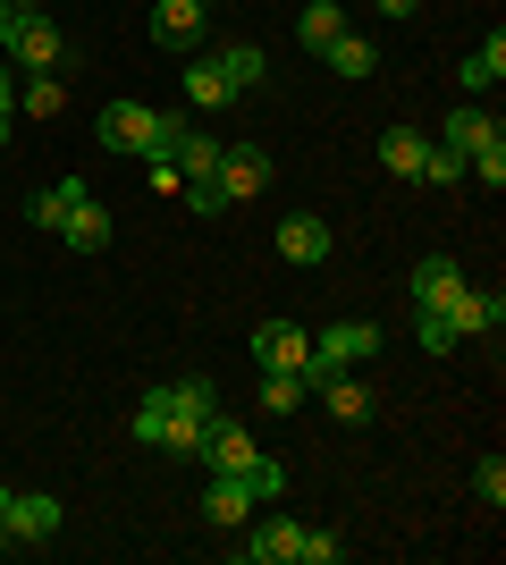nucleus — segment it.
<instances>
[{
  "mask_svg": "<svg viewBox=\"0 0 506 565\" xmlns=\"http://www.w3.org/2000/svg\"><path fill=\"white\" fill-rule=\"evenodd\" d=\"M0 60H9L18 76L68 68V34H60V18H51L43 0H9V18H0Z\"/></svg>",
  "mask_w": 506,
  "mask_h": 565,
  "instance_id": "1",
  "label": "nucleus"
},
{
  "mask_svg": "<svg viewBox=\"0 0 506 565\" xmlns=\"http://www.w3.org/2000/svg\"><path fill=\"white\" fill-rule=\"evenodd\" d=\"M372 354H380V330H372V321H330V330H313V363H304V380L355 372V363H372Z\"/></svg>",
  "mask_w": 506,
  "mask_h": 565,
  "instance_id": "2",
  "label": "nucleus"
},
{
  "mask_svg": "<svg viewBox=\"0 0 506 565\" xmlns=\"http://www.w3.org/2000/svg\"><path fill=\"white\" fill-rule=\"evenodd\" d=\"M212 186H219V203H228V212H237V203H254V194L270 186V152H262V143H219Z\"/></svg>",
  "mask_w": 506,
  "mask_h": 565,
  "instance_id": "3",
  "label": "nucleus"
},
{
  "mask_svg": "<svg viewBox=\"0 0 506 565\" xmlns=\"http://www.w3.org/2000/svg\"><path fill=\"white\" fill-rule=\"evenodd\" d=\"M0 523H9V541L43 548V541H60V523H68V507H60V498H43V490H9Z\"/></svg>",
  "mask_w": 506,
  "mask_h": 565,
  "instance_id": "4",
  "label": "nucleus"
},
{
  "mask_svg": "<svg viewBox=\"0 0 506 565\" xmlns=\"http://www.w3.org/2000/svg\"><path fill=\"white\" fill-rule=\"evenodd\" d=\"M330 220L321 212H288L279 220V262H295V270H321V262H330Z\"/></svg>",
  "mask_w": 506,
  "mask_h": 565,
  "instance_id": "5",
  "label": "nucleus"
},
{
  "mask_svg": "<svg viewBox=\"0 0 506 565\" xmlns=\"http://www.w3.org/2000/svg\"><path fill=\"white\" fill-rule=\"evenodd\" d=\"M254 363H262V372H304V363H313V330L262 321V330H254Z\"/></svg>",
  "mask_w": 506,
  "mask_h": 565,
  "instance_id": "6",
  "label": "nucleus"
},
{
  "mask_svg": "<svg viewBox=\"0 0 506 565\" xmlns=\"http://www.w3.org/2000/svg\"><path fill=\"white\" fill-rule=\"evenodd\" d=\"M245 456H254V430H245L237 414H212V423H203V439H194V465H212V472H237Z\"/></svg>",
  "mask_w": 506,
  "mask_h": 565,
  "instance_id": "7",
  "label": "nucleus"
},
{
  "mask_svg": "<svg viewBox=\"0 0 506 565\" xmlns=\"http://www.w3.org/2000/svg\"><path fill=\"white\" fill-rule=\"evenodd\" d=\"M152 43L177 51V60H194V43H203V9H194V0H152Z\"/></svg>",
  "mask_w": 506,
  "mask_h": 565,
  "instance_id": "8",
  "label": "nucleus"
},
{
  "mask_svg": "<svg viewBox=\"0 0 506 565\" xmlns=\"http://www.w3.org/2000/svg\"><path fill=\"white\" fill-rule=\"evenodd\" d=\"M464 287H473V279H464L448 254H422V270H413V312H448Z\"/></svg>",
  "mask_w": 506,
  "mask_h": 565,
  "instance_id": "9",
  "label": "nucleus"
},
{
  "mask_svg": "<svg viewBox=\"0 0 506 565\" xmlns=\"http://www.w3.org/2000/svg\"><path fill=\"white\" fill-rule=\"evenodd\" d=\"M313 397L330 405V414H337V423H346V430H363V423H372V414H380V397H372V388H363L355 372H330V380H313Z\"/></svg>",
  "mask_w": 506,
  "mask_h": 565,
  "instance_id": "10",
  "label": "nucleus"
},
{
  "mask_svg": "<svg viewBox=\"0 0 506 565\" xmlns=\"http://www.w3.org/2000/svg\"><path fill=\"white\" fill-rule=\"evenodd\" d=\"M203 523H212V532H245V523H254V490H245L237 472H212V490H203Z\"/></svg>",
  "mask_w": 506,
  "mask_h": 565,
  "instance_id": "11",
  "label": "nucleus"
},
{
  "mask_svg": "<svg viewBox=\"0 0 506 565\" xmlns=\"http://www.w3.org/2000/svg\"><path fill=\"white\" fill-rule=\"evenodd\" d=\"M295 541H304V523L270 515V523H254V532L237 541V557H245V565H295Z\"/></svg>",
  "mask_w": 506,
  "mask_h": 565,
  "instance_id": "12",
  "label": "nucleus"
},
{
  "mask_svg": "<svg viewBox=\"0 0 506 565\" xmlns=\"http://www.w3.org/2000/svg\"><path fill=\"white\" fill-rule=\"evenodd\" d=\"M144 127H152V102H101V118H94V136L110 152H144Z\"/></svg>",
  "mask_w": 506,
  "mask_h": 565,
  "instance_id": "13",
  "label": "nucleus"
},
{
  "mask_svg": "<svg viewBox=\"0 0 506 565\" xmlns=\"http://www.w3.org/2000/svg\"><path fill=\"white\" fill-rule=\"evenodd\" d=\"M186 102L194 110H228V102H237V76L219 68V51H194L186 60Z\"/></svg>",
  "mask_w": 506,
  "mask_h": 565,
  "instance_id": "14",
  "label": "nucleus"
},
{
  "mask_svg": "<svg viewBox=\"0 0 506 565\" xmlns=\"http://www.w3.org/2000/svg\"><path fill=\"white\" fill-rule=\"evenodd\" d=\"M498 136H506L498 118H489L482 102H464V110H448V127H439L431 143H448V152H464V161H473V152H482V143H498Z\"/></svg>",
  "mask_w": 506,
  "mask_h": 565,
  "instance_id": "15",
  "label": "nucleus"
},
{
  "mask_svg": "<svg viewBox=\"0 0 506 565\" xmlns=\"http://www.w3.org/2000/svg\"><path fill=\"white\" fill-rule=\"evenodd\" d=\"M498 321H506V305H498V296H482V287H464L456 305H448V330H456V347H464V338H489Z\"/></svg>",
  "mask_w": 506,
  "mask_h": 565,
  "instance_id": "16",
  "label": "nucleus"
},
{
  "mask_svg": "<svg viewBox=\"0 0 506 565\" xmlns=\"http://www.w3.org/2000/svg\"><path fill=\"white\" fill-rule=\"evenodd\" d=\"M60 236H68L76 254H101V245L119 236V228H110V203H94V194H85V203H76V212L60 220Z\"/></svg>",
  "mask_w": 506,
  "mask_h": 565,
  "instance_id": "17",
  "label": "nucleus"
},
{
  "mask_svg": "<svg viewBox=\"0 0 506 565\" xmlns=\"http://www.w3.org/2000/svg\"><path fill=\"white\" fill-rule=\"evenodd\" d=\"M337 34H346V0H313V9L295 18V43L313 51V60H321V51L337 43Z\"/></svg>",
  "mask_w": 506,
  "mask_h": 565,
  "instance_id": "18",
  "label": "nucleus"
},
{
  "mask_svg": "<svg viewBox=\"0 0 506 565\" xmlns=\"http://www.w3.org/2000/svg\"><path fill=\"white\" fill-rule=\"evenodd\" d=\"M321 68H337V76H355V85H363V76L380 68V43H363L355 25H346V34H337V43L321 51Z\"/></svg>",
  "mask_w": 506,
  "mask_h": 565,
  "instance_id": "19",
  "label": "nucleus"
},
{
  "mask_svg": "<svg viewBox=\"0 0 506 565\" xmlns=\"http://www.w3.org/2000/svg\"><path fill=\"white\" fill-rule=\"evenodd\" d=\"M422 152H431L422 127H388V136H380V161L397 169V178H422Z\"/></svg>",
  "mask_w": 506,
  "mask_h": 565,
  "instance_id": "20",
  "label": "nucleus"
},
{
  "mask_svg": "<svg viewBox=\"0 0 506 565\" xmlns=\"http://www.w3.org/2000/svg\"><path fill=\"white\" fill-rule=\"evenodd\" d=\"M76 203H85V178H60V186H43L34 203H25V220H34V228H60Z\"/></svg>",
  "mask_w": 506,
  "mask_h": 565,
  "instance_id": "21",
  "label": "nucleus"
},
{
  "mask_svg": "<svg viewBox=\"0 0 506 565\" xmlns=\"http://www.w3.org/2000/svg\"><path fill=\"white\" fill-rule=\"evenodd\" d=\"M18 102H25V118H60V110H68V76H60V68H34Z\"/></svg>",
  "mask_w": 506,
  "mask_h": 565,
  "instance_id": "22",
  "label": "nucleus"
},
{
  "mask_svg": "<svg viewBox=\"0 0 506 565\" xmlns=\"http://www.w3.org/2000/svg\"><path fill=\"white\" fill-rule=\"evenodd\" d=\"M237 481L254 490V507H262V498H288V465H279V456H262V448L237 465Z\"/></svg>",
  "mask_w": 506,
  "mask_h": 565,
  "instance_id": "23",
  "label": "nucleus"
},
{
  "mask_svg": "<svg viewBox=\"0 0 506 565\" xmlns=\"http://www.w3.org/2000/svg\"><path fill=\"white\" fill-rule=\"evenodd\" d=\"M169 161H177V186H186V178H212V169H219V136H194V127H186Z\"/></svg>",
  "mask_w": 506,
  "mask_h": 565,
  "instance_id": "24",
  "label": "nucleus"
},
{
  "mask_svg": "<svg viewBox=\"0 0 506 565\" xmlns=\"http://www.w3.org/2000/svg\"><path fill=\"white\" fill-rule=\"evenodd\" d=\"M304 397H313L304 372H262V414H304Z\"/></svg>",
  "mask_w": 506,
  "mask_h": 565,
  "instance_id": "25",
  "label": "nucleus"
},
{
  "mask_svg": "<svg viewBox=\"0 0 506 565\" xmlns=\"http://www.w3.org/2000/svg\"><path fill=\"white\" fill-rule=\"evenodd\" d=\"M464 94H489V85H498V76H506V34H489V43L482 51H473V60H464Z\"/></svg>",
  "mask_w": 506,
  "mask_h": 565,
  "instance_id": "26",
  "label": "nucleus"
},
{
  "mask_svg": "<svg viewBox=\"0 0 506 565\" xmlns=\"http://www.w3.org/2000/svg\"><path fill=\"white\" fill-rule=\"evenodd\" d=\"M169 397H177V414H186V423H212V414H219V388H212L203 372H194V380H169Z\"/></svg>",
  "mask_w": 506,
  "mask_h": 565,
  "instance_id": "27",
  "label": "nucleus"
},
{
  "mask_svg": "<svg viewBox=\"0 0 506 565\" xmlns=\"http://www.w3.org/2000/svg\"><path fill=\"white\" fill-rule=\"evenodd\" d=\"M194 118L186 110H152V127H144V161H169V152H177V136H186Z\"/></svg>",
  "mask_w": 506,
  "mask_h": 565,
  "instance_id": "28",
  "label": "nucleus"
},
{
  "mask_svg": "<svg viewBox=\"0 0 506 565\" xmlns=\"http://www.w3.org/2000/svg\"><path fill=\"white\" fill-rule=\"evenodd\" d=\"M219 68L237 76V94H254V85H262V76H270V60H262V51H254V43H228V51H219Z\"/></svg>",
  "mask_w": 506,
  "mask_h": 565,
  "instance_id": "29",
  "label": "nucleus"
},
{
  "mask_svg": "<svg viewBox=\"0 0 506 565\" xmlns=\"http://www.w3.org/2000/svg\"><path fill=\"white\" fill-rule=\"evenodd\" d=\"M346 557V541H337L330 523H304V541H295V565H337Z\"/></svg>",
  "mask_w": 506,
  "mask_h": 565,
  "instance_id": "30",
  "label": "nucleus"
},
{
  "mask_svg": "<svg viewBox=\"0 0 506 565\" xmlns=\"http://www.w3.org/2000/svg\"><path fill=\"white\" fill-rule=\"evenodd\" d=\"M473 498H482L489 515L506 507V456H482V465H473Z\"/></svg>",
  "mask_w": 506,
  "mask_h": 565,
  "instance_id": "31",
  "label": "nucleus"
},
{
  "mask_svg": "<svg viewBox=\"0 0 506 565\" xmlns=\"http://www.w3.org/2000/svg\"><path fill=\"white\" fill-rule=\"evenodd\" d=\"M464 169H473V178H482V186L498 194V186H506V136H498V143H482V152H473Z\"/></svg>",
  "mask_w": 506,
  "mask_h": 565,
  "instance_id": "32",
  "label": "nucleus"
},
{
  "mask_svg": "<svg viewBox=\"0 0 506 565\" xmlns=\"http://www.w3.org/2000/svg\"><path fill=\"white\" fill-rule=\"evenodd\" d=\"M422 178H431V186H456V178H464V152L431 143V152H422Z\"/></svg>",
  "mask_w": 506,
  "mask_h": 565,
  "instance_id": "33",
  "label": "nucleus"
},
{
  "mask_svg": "<svg viewBox=\"0 0 506 565\" xmlns=\"http://www.w3.org/2000/svg\"><path fill=\"white\" fill-rule=\"evenodd\" d=\"M422 321V354H456V330H448V312H413Z\"/></svg>",
  "mask_w": 506,
  "mask_h": 565,
  "instance_id": "34",
  "label": "nucleus"
},
{
  "mask_svg": "<svg viewBox=\"0 0 506 565\" xmlns=\"http://www.w3.org/2000/svg\"><path fill=\"white\" fill-rule=\"evenodd\" d=\"M177 194H186V212H203V220H219V212H228V203H219V186H212V178H186V186H177Z\"/></svg>",
  "mask_w": 506,
  "mask_h": 565,
  "instance_id": "35",
  "label": "nucleus"
},
{
  "mask_svg": "<svg viewBox=\"0 0 506 565\" xmlns=\"http://www.w3.org/2000/svg\"><path fill=\"white\" fill-rule=\"evenodd\" d=\"M0 110H18V68L0 60Z\"/></svg>",
  "mask_w": 506,
  "mask_h": 565,
  "instance_id": "36",
  "label": "nucleus"
},
{
  "mask_svg": "<svg viewBox=\"0 0 506 565\" xmlns=\"http://www.w3.org/2000/svg\"><path fill=\"white\" fill-rule=\"evenodd\" d=\"M372 9H388V18H413V9H422V0H372Z\"/></svg>",
  "mask_w": 506,
  "mask_h": 565,
  "instance_id": "37",
  "label": "nucleus"
},
{
  "mask_svg": "<svg viewBox=\"0 0 506 565\" xmlns=\"http://www.w3.org/2000/svg\"><path fill=\"white\" fill-rule=\"evenodd\" d=\"M9 136H18V118H9V110H0V143H9Z\"/></svg>",
  "mask_w": 506,
  "mask_h": 565,
  "instance_id": "38",
  "label": "nucleus"
},
{
  "mask_svg": "<svg viewBox=\"0 0 506 565\" xmlns=\"http://www.w3.org/2000/svg\"><path fill=\"white\" fill-rule=\"evenodd\" d=\"M9 548H18V541H9V523H0V557H9Z\"/></svg>",
  "mask_w": 506,
  "mask_h": 565,
  "instance_id": "39",
  "label": "nucleus"
},
{
  "mask_svg": "<svg viewBox=\"0 0 506 565\" xmlns=\"http://www.w3.org/2000/svg\"><path fill=\"white\" fill-rule=\"evenodd\" d=\"M0 507H9V481H0Z\"/></svg>",
  "mask_w": 506,
  "mask_h": 565,
  "instance_id": "40",
  "label": "nucleus"
},
{
  "mask_svg": "<svg viewBox=\"0 0 506 565\" xmlns=\"http://www.w3.org/2000/svg\"><path fill=\"white\" fill-rule=\"evenodd\" d=\"M194 9H212V0H194Z\"/></svg>",
  "mask_w": 506,
  "mask_h": 565,
  "instance_id": "41",
  "label": "nucleus"
},
{
  "mask_svg": "<svg viewBox=\"0 0 506 565\" xmlns=\"http://www.w3.org/2000/svg\"><path fill=\"white\" fill-rule=\"evenodd\" d=\"M0 18H9V0H0Z\"/></svg>",
  "mask_w": 506,
  "mask_h": 565,
  "instance_id": "42",
  "label": "nucleus"
}]
</instances>
